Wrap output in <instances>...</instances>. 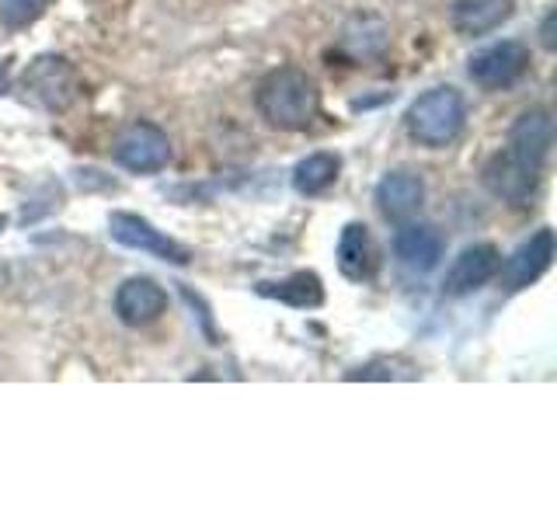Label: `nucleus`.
I'll list each match as a JSON object with an SVG mask.
<instances>
[{"instance_id": "f257e3e1", "label": "nucleus", "mask_w": 557, "mask_h": 522, "mask_svg": "<svg viewBox=\"0 0 557 522\" xmlns=\"http://www.w3.org/2000/svg\"><path fill=\"white\" fill-rule=\"evenodd\" d=\"M255 104L261 119L269 122L272 129H286V133H300L307 129L321 112V91L307 70L296 66H278L258 84Z\"/></svg>"}, {"instance_id": "f03ea898", "label": "nucleus", "mask_w": 557, "mask_h": 522, "mask_svg": "<svg viewBox=\"0 0 557 522\" xmlns=\"http://www.w3.org/2000/svg\"><path fill=\"white\" fill-rule=\"evenodd\" d=\"M463 122H467V101L457 87H432L405 115L408 136L429 150L453 144L463 133Z\"/></svg>"}, {"instance_id": "7ed1b4c3", "label": "nucleus", "mask_w": 557, "mask_h": 522, "mask_svg": "<svg viewBox=\"0 0 557 522\" xmlns=\"http://www.w3.org/2000/svg\"><path fill=\"white\" fill-rule=\"evenodd\" d=\"M25 91L49 112H66L81 98V77L63 57H39L25 70Z\"/></svg>"}, {"instance_id": "20e7f679", "label": "nucleus", "mask_w": 557, "mask_h": 522, "mask_svg": "<svg viewBox=\"0 0 557 522\" xmlns=\"http://www.w3.org/2000/svg\"><path fill=\"white\" fill-rule=\"evenodd\" d=\"M527 70H530V49L516 39L487 46L474 52L467 63L470 80L484 87V91H505V87H512L516 80L527 77Z\"/></svg>"}, {"instance_id": "39448f33", "label": "nucleus", "mask_w": 557, "mask_h": 522, "mask_svg": "<svg viewBox=\"0 0 557 522\" xmlns=\"http://www.w3.org/2000/svg\"><path fill=\"white\" fill-rule=\"evenodd\" d=\"M112 157L126 167V171H136V174H153L168 167L171 161V139L161 126H153V122H133L119 133L115 147H112Z\"/></svg>"}, {"instance_id": "423d86ee", "label": "nucleus", "mask_w": 557, "mask_h": 522, "mask_svg": "<svg viewBox=\"0 0 557 522\" xmlns=\"http://www.w3.org/2000/svg\"><path fill=\"white\" fill-rule=\"evenodd\" d=\"M550 261H554V231H536L530 240H522L519 248L505 258V265H498V278H502V289H527L533 286L540 275H544L550 269Z\"/></svg>"}, {"instance_id": "0eeeda50", "label": "nucleus", "mask_w": 557, "mask_h": 522, "mask_svg": "<svg viewBox=\"0 0 557 522\" xmlns=\"http://www.w3.org/2000/svg\"><path fill=\"white\" fill-rule=\"evenodd\" d=\"M109 234L119 244H126V248L147 251L153 258H164V261H171V265H185V261H188V251L182 248L178 240H171L168 234H161L157 226H150L144 216H136V213H112L109 216Z\"/></svg>"}, {"instance_id": "6e6552de", "label": "nucleus", "mask_w": 557, "mask_h": 522, "mask_svg": "<svg viewBox=\"0 0 557 522\" xmlns=\"http://www.w3.org/2000/svg\"><path fill=\"white\" fill-rule=\"evenodd\" d=\"M554 147V119L547 109L522 112L509 129V153L533 171H544Z\"/></svg>"}, {"instance_id": "1a4fd4ad", "label": "nucleus", "mask_w": 557, "mask_h": 522, "mask_svg": "<svg viewBox=\"0 0 557 522\" xmlns=\"http://www.w3.org/2000/svg\"><path fill=\"white\" fill-rule=\"evenodd\" d=\"M481 182H484V188L492 191L495 199L509 202V206H522L536 191L540 171L527 167L522 161H516L509 150H505V153H495L492 161L484 164Z\"/></svg>"}, {"instance_id": "9d476101", "label": "nucleus", "mask_w": 557, "mask_h": 522, "mask_svg": "<svg viewBox=\"0 0 557 522\" xmlns=\"http://www.w3.org/2000/svg\"><path fill=\"white\" fill-rule=\"evenodd\" d=\"M446 240L432 223H405L394 234V254L397 261L414 275H425L443 261Z\"/></svg>"}, {"instance_id": "9b49d317", "label": "nucleus", "mask_w": 557, "mask_h": 522, "mask_svg": "<svg viewBox=\"0 0 557 522\" xmlns=\"http://www.w3.org/2000/svg\"><path fill=\"white\" fill-rule=\"evenodd\" d=\"M498 265H502V254H498L495 244H470V248H463L460 258L449 265L443 293L446 296H467V293H474L484 283H492Z\"/></svg>"}, {"instance_id": "f8f14e48", "label": "nucleus", "mask_w": 557, "mask_h": 522, "mask_svg": "<svg viewBox=\"0 0 557 522\" xmlns=\"http://www.w3.org/2000/svg\"><path fill=\"white\" fill-rule=\"evenodd\" d=\"M164 310H168V293L157 286L153 278L133 275L115 293V313H119V321L129 327H147L161 318Z\"/></svg>"}, {"instance_id": "ddd939ff", "label": "nucleus", "mask_w": 557, "mask_h": 522, "mask_svg": "<svg viewBox=\"0 0 557 522\" xmlns=\"http://www.w3.org/2000/svg\"><path fill=\"white\" fill-rule=\"evenodd\" d=\"M425 202V182L411 171H391L376 185V209L383 220L405 223L411 220Z\"/></svg>"}, {"instance_id": "4468645a", "label": "nucleus", "mask_w": 557, "mask_h": 522, "mask_svg": "<svg viewBox=\"0 0 557 522\" xmlns=\"http://www.w3.org/2000/svg\"><path fill=\"white\" fill-rule=\"evenodd\" d=\"M338 269L352 283H366L376 272V244L362 223H348L338 237Z\"/></svg>"}, {"instance_id": "2eb2a0df", "label": "nucleus", "mask_w": 557, "mask_h": 522, "mask_svg": "<svg viewBox=\"0 0 557 522\" xmlns=\"http://www.w3.org/2000/svg\"><path fill=\"white\" fill-rule=\"evenodd\" d=\"M449 17L463 35H487L512 17V0H453Z\"/></svg>"}, {"instance_id": "dca6fc26", "label": "nucleus", "mask_w": 557, "mask_h": 522, "mask_svg": "<svg viewBox=\"0 0 557 522\" xmlns=\"http://www.w3.org/2000/svg\"><path fill=\"white\" fill-rule=\"evenodd\" d=\"M338 171H342L338 157L327 150H318L293 167V188L300 191V196H321V191H327L338 182Z\"/></svg>"}, {"instance_id": "f3484780", "label": "nucleus", "mask_w": 557, "mask_h": 522, "mask_svg": "<svg viewBox=\"0 0 557 522\" xmlns=\"http://www.w3.org/2000/svg\"><path fill=\"white\" fill-rule=\"evenodd\" d=\"M261 293L275 296V300H283L289 307H318L324 300V289H321V278L313 272H296L289 278L275 286H261Z\"/></svg>"}, {"instance_id": "a211bd4d", "label": "nucleus", "mask_w": 557, "mask_h": 522, "mask_svg": "<svg viewBox=\"0 0 557 522\" xmlns=\"http://www.w3.org/2000/svg\"><path fill=\"white\" fill-rule=\"evenodd\" d=\"M49 0H0V25L17 32L28 28L32 22H39Z\"/></svg>"}, {"instance_id": "6ab92c4d", "label": "nucleus", "mask_w": 557, "mask_h": 522, "mask_svg": "<svg viewBox=\"0 0 557 522\" xmlns=\"http://www.w3.org/2000/svg\"><path fill=\"white\" fill-rule=\"evenodd\" d=\"M348 380H411L408 373H397V362L391 359H376V362H366L359 370L348 373Z\"/></svg>"}, {"instance_id": "aec40b11", "label": "nucleus", "mask_w": 557, "mask_h": 522, "mask_svg": "<svg viewBox=\"0 0 557 522\" xmlns=\"http://www.w3.org/2000/svg\"><path fill=\"white\" fill-rule=\"evenodd\" d=\"M550 17H554V14H547V22H544V46H547V49L554 46V35H550Z\"/></svg>"}, {"instance_id": "412c9836", "label": "nucleus", "mask_w": 557, "mask_h": 522, "mask_svg": "<svg viewBox=\"0 0 557 522\" xmlns=\"http://www.w3.org/2000/svg\"><path fill=\"white\" fill-rule=\"evenodd\" d=\"M4 226H8V220H4V216H0V231H4Z\"/></svg>"}, {"instance_id": "4be33fe9", "label": "nucleus", "mask_w": 557, "mask_h": 522, "mask_svg": "<svg viewBox=\"0 0 557 522\" xmlns=\"http://www.w3.org/2000/svg\"><path fill=\"white\" fill-rule=\"evenodd\" d=\"M0 87H4V77H0Z\"/></svg>"}]
</instances>
